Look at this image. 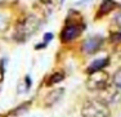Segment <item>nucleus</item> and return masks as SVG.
Here are the masks:
<instances>
[{
	"label": "nucleus",
	"instance_id": "obj_1",
	"mask_svg": "<svg viewBox=\"0 0 121 117\" xmlns=\"http://www.w3.org/2000/svg\"><path fill=\"white\" fill-rule=\"evenodd\" d=\"M39 27H40V19L34 14H30L17 25L16 32H14V39L18 42H23L28 38H31L39 30Z\"/></svg>",
	"mask_w": 121,
	"mask_h": 117
},
{
	"label": "nucleus",
	"instance_id": "obj_2",
	"mask_svg": "<svg viewBox=\"0 0 121 117\" xmlns=\"http://www.w3.org/2000/svg\"><path fill=\"white\" fill-rule=\"evenodd\" d=\"M81 116L82 117H109L111 109L109 105L106 104L99 98H91L84 102L81 107Z\"/></svg>",
	"mask_w": 121,
	"mask_h": 117
},
{
	"label": "nucleus",
	"instance_id": "obj_3",
	"mask_svg": "<svg viewBox=\"0 0 121 117\" xmlns=\"http://www.w3.org/2000/svg\"><path fill=\"white\" fill-rule=\"evenodd\" d=\"M109 84V75L104 70L95 71L88 75L86 88L90 91H100Z\"/></svg>",
	"mask_w": 121,
	"mask_h": 117
},
{
	"label": "nucleus",
	"instance_id": "obj_4",
	"mask_svg": "<svg viewBox=\"0 0 121 117\" xmlns=\"http://www.w3.org/2000/svg\"><path fill=\"white\" fill-rule=\"evenodd\" d=\"M98 98L103 100L106 104H117L121 100V90L116 88L112 82H109L103 90L98 91Z\"/></svg>",
	"mask_w": 121,
	"mask_h": 117
},
{
	"label": "nucleus",
	"instance_id": "obj_5",
	"mask_svg": "<svg viewBox=\"0 0 121 117\" xmlns=\"http://www.w3.org/2000/svg\"><path fill=\"white\" fill-rule=\"evenodd\" d=\"M81 25H77V23H67L63 30L60 31V41L67 44V42L73 41L76 38H79V35L81 33Z\"/></svg>",
	"mask_w": 121,
	"mask_h": 117
},
{
	"label": "nucleus",
	"instance_id": "obj_6",
	"mask_svg": "<svg viewBox=\"0 0 121 117\" xmlns=\"http://www.w3.org/2000/svg\"><path fill=\"white\" fill-rule=\"evenodd\" d=\"M103 45V39L100 36H90L86 40H84L81 45V50L85 54H94L100 49Z\"/></svg>",
	"mask_w": 121,
	"mask_h": 117
},
{
	"label": "nucleus",
	"instance_id": "obj_7",
	"mask_svg": "<svg viewBox=\"0 0 121 117\" xmlns=\"http://www.w3.org/2000/svg\"><path fill=\"white\" fill-rule=\"evenodd\" d=\"M63 93H65V90L62 88H57V89L50 90L44 98V104L47 107H52V105L57 104L59 102V99L63 96Z\"/></svg>",
	"mask_w": 121,
	"mask_h": 117
},
{
	"label": "nucleus",
	"instance_id": "obj_8",
	"mask_svg": "<svg viewBox=\"0 0 121 117\" xmlns=\"http://www.w3.org/2000/svg\"><path fill=\"white\" fill-rule=\"evenodd\" d=\"M117 7H119V4L115 0H103L98 9V16H106V14L111 13L112 10H115Z\"/></svg>",
	"mask_w": 121,
	"mask_h": 117
},
{
	"label": "nucleus",
	"instance_id": "obj_9",
	"mask_svg": "<svg viewBox=\"0 0 121 117\" xmlns=\"http://www.w3.org/2000/svg\"><path fill=\"white\" fill-rule=\"evenodd\" d=\"M108 62H109V58H99L97 59V61H94L93 63L89 66L88 68H86V73H91V72H95V71H100V70H104V67H107L108 66Z\"/></svg>",
	"mask_w": 121,
	"mask_h": 117
},
{
	"label": "nucleus",
	"instance_id": "obj_10",
	"mask_svg": "<svg viewBox=\"0 0 121 117\" xmlns=\"http://www.w3.org/2000/svg\"><path fill=\"white\" fill-rule=\"evenodd\" d=\"M65 77H66V75H65V72H63V71H57V72L52 73V75L49 76V79H48V81H47V85H48V86L56 85V84H58V82L63 81Z\"/></svg>",
	"mask_w": 121,
	"mask_h": 117
},
{
	"label": "nucleus",
	"instance_id": "obj_11",
	"mask_svg": "<svg viewBox=\"0 0 121 117\" xmlns=\"http://www.w3.org/2000/svg\"><path fill=\"white\" fill-rule=\"evenodd\" d=\"M112 84L121 90V68H119L113 73V76H112Z\"/></svg>",
	"mask_w": 121,
	"mask_h": 117
},
{
	"label": "nucleus",
	"instance_id": "obj_12",
	"mask_svg": "<svg viewBox=\"0 0 121 117\" xmlns=\"http://www.w3.org/2000/svg\"><path fill=\"white\" fill-rule=\"evenodd\" d=\"M109 41L113 42V44H121V31L111 32V35H109Z\"/></svg>",
	"mask_w": 121,
	"mask_h": 117
},
{
	"label": "nucleus",
	"instance_id": "obj_13",
	"mask_svg": "<svg viewBox=\"0 0 121 117\" xmlns=\"http://www.w3.org/2000/svg\"><path fill=\"white\" fill-rule=\"evenodd\" d=\"M115 23L117 25V26L119 27H121V13H119V14H116V16H115Z\"/></svg>",
	"mask_w": 121,
	"mask_h": 117
},
{
	"label": "nucleus",
	"instance_id": "obj_14",
	"mask_svg": "<svg viewBox=\"0 0 121 117\" xmlns=\"http://www.w3.org/2000/svg\"><path fill=\"white\" fill-rule=\"evenodd\" d=\"M52 39H53V33L48 32V33H45V35H44V42H45V44H47L48 41H50Z\"/></svg>",
	"mask_w": 121,
	"mask_h": 117
}]
</instances>
